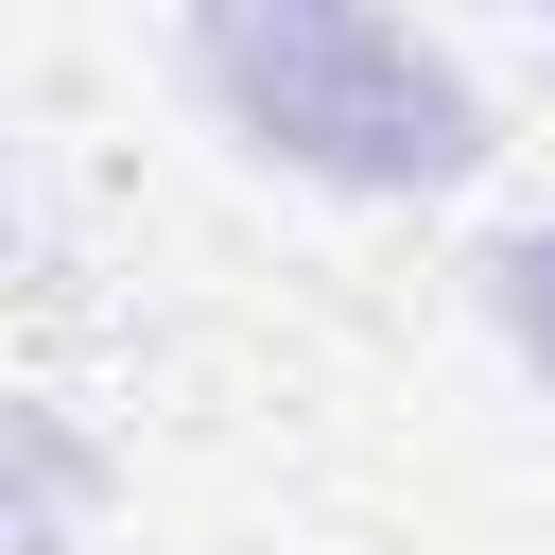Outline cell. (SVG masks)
<instances>
[{
    "mask_svg": "<svg viewBox=\"0 0 555 555\" xmlns=\"http://www.w3.org/2000/svg\"><path fill=\"white\" fill-rule=\"evenodd\" d=\"M191 69L260 121V156H312V173H364V191H451L486 156V104L451 52H416L399 17H330V0H278V17H191Z\"/></svg>",
    "mask_w": 555,
    "mask_h": 555,
    "instance_id": "cell-1",
    "label": "cell"
},
{
    "mask_svg": "<svg viewBox=\"0 0 555 555\" xmlns=\"http://www.w3.org/2000/svg\"><path fill=\"white\" fill-rule=\"evenodd\" d=\"M486 295H503V330H520V364H555V225H520V243L486 260Z\"/></svg>",
    "mask_w": 555,
    "mask_h": 555,
    "instance_id": "cell-2",
    "label": "cell"
}]
</instances>
